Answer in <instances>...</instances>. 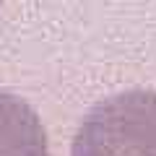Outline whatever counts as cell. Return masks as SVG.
<instances>
[{"mask_svg": "<svg viewBox=\"0 0 156 156\" xmlns=\"http://www.w3.org/2000/svg\"><path fill=\"white\" fill-rule=\"evenodd\" d=\"M70 156H156V91L133 89L94 104Z\"/></svg>", "mask_w": 156, "mask_h": 156, "instance_id": "obj_1", "label": "cell"}, {"mask_svg": "<svg viewBox=\"0 0 156 156\" xmlns=\"http://www.w3.org/2000/svg\"><path fill=\"white\" fill-rule=\"evenodd\" d=\"M0 156H50L39 115L8 91H0Z\"/></svg>", "mask_w": 156, "mask_h": 156, "instance_id": "obj_2", "label": "cell"}]
</instances>
